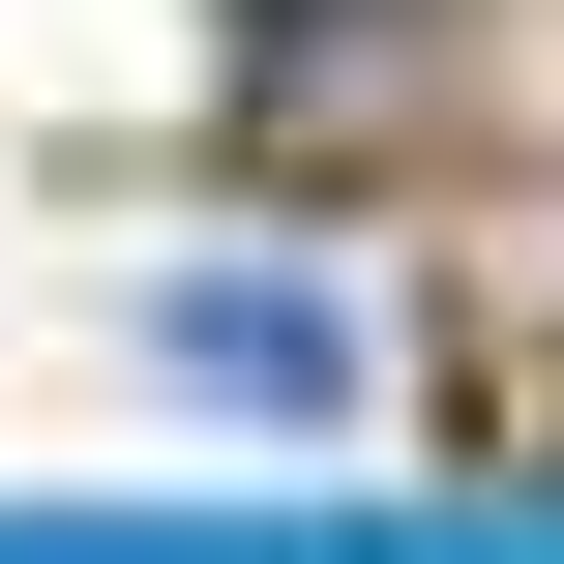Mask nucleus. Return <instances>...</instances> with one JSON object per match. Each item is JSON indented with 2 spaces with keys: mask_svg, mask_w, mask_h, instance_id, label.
Listing matches in <instances>:
<instances>
[{
  "mask_svg": "<svg viewBox=\"0 0 564 564\" xmlns=\"http://www.w3.org/2000/svg\"><path fill=\"white\" fill-rule=\"evenodd\" d=\"M178 357H208V387H268V416H297V387H327V297H268V268H208V297H178Z\"/></svg>",
  "mask_w": 564,
  "mask_h": 564,
  "instance_id": "obj_1",
  "label": "nucleus"
}]
</instances>
